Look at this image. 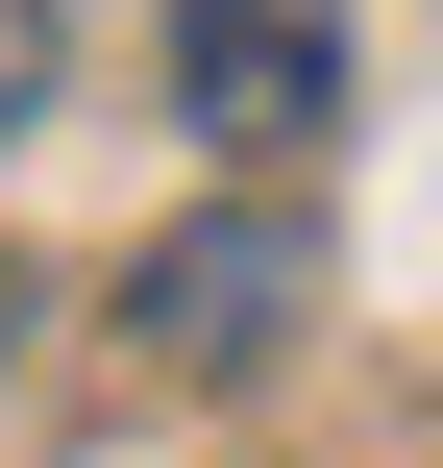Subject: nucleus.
<instances>
[{"label":"nucleus","mask_w":443,"mask_h":468,"mask_svg":"<svg viewBox=\"0 0 443 468\" xmlns=\"http://www.w3.org/2000/svg\"><path fill=\"white\" fill-rule=\"evenodd\" d=\"M123 321H148V370H271V346L321 321V222H296V197H222V222H173V247L123 271Z\"/></svg>","instance_id":"nucleus-1"},{"label":"nucleus","mask_w":443,"mask_h":468,"mask_svg":"<svg viewBox=\"0 0 443 468\" xmlns=\"http://www.w3.org/2000/svg\"><path fill=\"white\" fill-rule=\"evenodd\" d=\"M173 123H222L247 173L345 123V0H173Z\"/></svg>","instance_id":"nucleus-2"},{"label":"nucleus","mask_w":443,"mask_h":468,"mask_svg":"<svg viewBox=\"0 0 443 468\" xmlns=\"http://www.w3.org/2000/svg\"><path fill=\"white\" fill-rule=\"evenodd\" d=\"M49 123V0H0V148Z\"/></svg>","instance_id":"nucleus-3"},{"label":"nucleus","mask_w":443,"mask_h":468,"mask_svg":"<svg viewBox=\"0 0 443 468\" xmlns=\"http://www.w3.org/2000/svg\"><path fill=\"white\" fill-rule=\"evenodd\" d=\"M0 346H25V296H0Z\"/></svg>","instance_id":"nucleus-4"}]
</instances>
